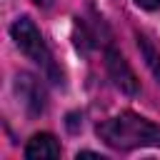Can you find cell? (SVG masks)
<instances>
[{"label": "cell", "instance_id": "obj_1", "mask_svg": "<svg viewBox=\"0 0 160 160\" xmlns=\"http://www.w3.org/2000/svg\"><path fill=\"white\" fill-rule=\"evenodd\" d=\"M98 138L112 150H135V148H160V125L150 122L138 112L112 115L95 128Z\"/></svg>", "mask_w": 160, "mask_h": 160}, {"label": "cell", "instance_id": "obj_2", "mask_svg": "<svg viewBox=\"0 0 160 160\" xmlns=\"http://www.w3.org/2000/svg\"><path fill=\"white\" fill-rule=\"evenodd\" d=\"M10 32H12V40H15V45L20 48V52H22L25 58H30L35 65H40V68L58 82V80H60V72H58V68H55V62H52V52H50L48 42L42 40V35H40L38 25L32 22V18H28V15L18 18V20L12 22Z\"/></svg>", "mask_w": 160, "mask_h": 160}, {"label": "cell", "instance_id": "obj_8", "mask_svg": "<svg viewBox=\"0 0 160 160\" xmlns=\"http://www.w3.org/2000/svg\"><path fill=\"white\" fill-rule=\"evenodd\" d=\"M35 2H38V5H42V8H48V5H50V0H35Z\"/></svg>", "mask_w": 160, "mask_h": 160}, {"label": "cell", "instance_id": "obj_7", "mask_svg": "<svg viewBox=\"0 0 160 160\" xmlns=\"http://www.w3.org/2000/svg\"><path fill=\"white\" fill-rule=\"evenodd\" d=\"M135 5L142 8V10H158L160 8V0H135Z\"/></svg>", "mask_w": 160, "mask_h": 160}, {"label": "cell", "instance_id": "obj_6", "mask_svg": "<svg viewBox=\"0 0 160 160\" xmlns=\"http://www.w3.org/2000/svg\"><path fill=\"white\" fill-rule=\"evenodd\" d=\"M138 45H140V50H142V58H145V62H148V68L152 70V75L160 80V52L155 50V45L145 38V35H140L138 32Z\"/></svg>", "mask_w": 160, "mask_h": 160}, {"label": "cell", "instance_id": "obj_5", "mask_svg": "<svg viewBox=\"0 0 160 160\" xmlns=\"http://www.w3.org/2000/svg\"><path fill=\"white\" fill-rule=\"evenodd\" d=\"M60 152H62V148H60V142L55 140V135H50V132H38V135H32V138L28 140L25 150H22V155H25L28 160L60 158Z\"/></svg>", "mask_w": 160, "mask_h": 160}, {"label": "cell", "instance_id": "obj_4", "mask_svg": "<svg viewBox=\"0 0 160 160\" xmlns=\"http://www.w3.org/2000/svg\"><path fill=\"white\" fill-rule=\"evenodd\" d=\"M15 90H18L20 100L25 102V108L32 115H40L45 110V90L38 82V78H32L28 72H20L18 75V82H15Z\"/></svg>", "mask_w": 160, "mask_h": 160}, {"label": "cell", "instance_id": "obj_3", "mask_svg": "<svg viewBox=\"0 0 160 160\" xmlns=\"http://www.w3.org/2000/svg\"><path fill=\"white\" fill-rule=\"evenodd\" d=\"M105 68H108V75H110V80L122 90V92H128V95H135L138 90H140V85H138V78H135V72H132V68L128 65V60L118 52V50H112V48H108V52H105Z\"/></svg>", "mask_w": 160, "mask_h": 160}]
</instances>
